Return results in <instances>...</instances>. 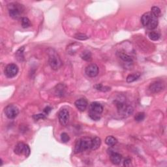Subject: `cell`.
<instances>
[{"mask_svg": "<svg viewBox=\"0 0 167 167\" xmlns=\"http://www.w3.org/2000/svg\"><path fill=\"white\" fill-rule=\"evenodd\" d=\"M141 22L144 26L150 29L156 28L158 25V18L153 15L151 12L144 14L141 18Z\"/></svg>", "mask_w": 167, "mask_h": 167, "instance_id": "1", "label": "cell"}, {"mask_svg": "<svg viewBox=\"0 0 167 167\" xmlns=\"http://www.w3.org/2000/svg\"><path fill=\"white\" fill-rule=\"evenodd\" d=\"M91 140L90 138H83L78 140L75 146L74 152L75 154L83 152L84 151L91 149Z\"/></svg>", "mask_w": 167, "mask_h": 167, "instance_id": "2", "label": "cell"}, {"mask_svg": "<svg viewBox=\"0 0 167 167\" xmlns=\"http://www.w3.org/2000/svg\"><path fill=\"white\" fill-rule=\"evenodd\" d=\"M49 63L50 66L52 69L58 70L62 65V61L58 54L53 49H50V51L49 52Z\"/></svg>", "mask_w": 167, "mask_h": 167, "instance_id": "3", "label": "cell"}, {"mask_svg": "<svg viewBox=\"0 0 167 167\" xmlns=\"http://www.w3.org/2000/svg\"><path fill=\"white\" fill-rule=\"evenodd\" d=\"M9 15L13 19H18L24 11L22 5L18 3H12L8 5Z\"/></svg>", "mask_w": 167, "mask_h": 167, "instance_id": "4", "label": "cell"}, {"mask_svg": "<svg viewBox=\"0 0 167 167\" xmlns=\"http://www.w3.org/2000/svg\"><path fill=\"white\" fill-rule=\"evenodd\" d=\"M116 105L117 107L119 114L123 116V117H128L133 112V108L125 102L121 101H116Z\"/></svg>", "mask_w": 167, "mask_h": 167, "instance_id": "5", "label": "cell"}, {"mask_svg": "<svg viewBox=\"0 0 167 167\" xmlns=\"http://www.w3.org/2000/svg\"><path fill=\"white\" fill-rule=\"evenodd\" d=\"M14 152L18 155L24 154L25 157H27L30 154V148L27 144H25L23 142H19L15 146Z\"/></svg>", "mask_w": 167, "mask_h": 167, "instance_id": "6", "label": "cell"}, {"mask_svg": "<svg viewBox=\"0 0 167 167\" xmlns=\"http://www.w3.org/2000/svg\"><path fill=\"white\" fill-rule=\"evenodd\" d=\"M5 114L9 119H14L19 114V110L15 105L9 104L5 108Z\"/></svg>", "mask_w": 167, "mask_h": 167, "instance_id": "7", "label": "cell"}, {"mask_svg": "<svg viewBox=\"0 0 167 167\" xmlns=\"http://www.w3.org/2000/svg\"><path fill=\"white\" fill-rule=\"evenodd\" d=\"M18 72V66L16 64L11 63L5 67V75L8 78H13L17 76Z\"/></svg>", "mask_w": 167, "mask_h": 167, "instance_id": "8", "label": "cell"}, {"mask_svg": "<svg viewBox=\"0 0 167 167\" xmlns=\"http://www.w3.org/2000/svg\"><path fill=\"white\" fill-rule=\"evenodd\" d=\"M58 118L61 125L63 126H66L69 122V112L67 110L63 109L59 111Z\"/></svg>", "mask_w": 167, "mask_h": 167, "instance_id": "9", "label": "cell"}, {"mask_svg": "<svg viewBox=\"0 0 167 167\" xmlns=\"http://www.w3.org/2000/svg\"><path fill=\"white\" fill-rule=\"evenodd\" d=\"M86 73L89 77H95L99 73V67L95 63H91L86 68Z\"/></svg>", "mask_w": 167, "mask_h": 167, "instance_id": "10", "label": "cell"}, {"mask_svg": "<svg viewBox=\"0 0 167 167\" xmlns=\"http://www.w3.org/2000/svg\"><path fill=\"white\" fill-rule=\"evenodd\" d=\"M164 89V85L163 82L156 81L152 83L150 85L149 90L152 93H157L161 92Z\"/></svg>", "mask_w": 167, "mask_h": 167, "instance_id": "11", "label": "cell"}, {"mask_svg": "<svg viewBox=\"0 0 167 167\" xmlns=\"http://www.w3.org/2000/svg\"><path fill=\"white\" fill-rule=\"evenodd\" d=\"M90 111L93 112L96 114H101V113L103 112V106L99 102H93L90 104Z\"/></svg>", "mask_w": 167, "mask_h": 167, "instance_id": "12", "label": "cell"}, {"mask_svg": "<svg viewBox=\"0 0 167 167\" xmlns=\"http://www.w3.org/2000/svg\"><path fill=\"white\" fill-rule=\"evenodd\" d=\"M75 106L77 107L78 110H79L80 111L83 112L85 110L88 106V101L85 99H79L77 100L75 102Z\"/></svg>", "mask_w": 167, "mask_h": 167, "instance_id": "13", "label": "cell"}, {"mask_svg": "<svg viewBox=\"0 0 167 167\" xmlns=\"http://www.w3.org/2000/svg\"><path fill=\"white\" fill-rule=\"evenodd\" d=\"M112 163L114 164H119L122 161V157L120 154L117 152H111L110 157Z\"/></svg>", "mask_w": 167, "mask_h": 167, "instance_id": "14", "label": "cell"}, {"mask_svg": "<svg viewBox=\"0 0 167 167\" xmlns=\"http://www.w3.org/2000/svg\"><path fill=\"white\" fill-rule=\"evenodd\" d=\"M101 144V140L99 137H95L91 140V149L92 150H95L98 149Z\"/></svg>", "mask_w": 167, "mask_h": 167, "instance_id": "15", "label": "cell"}, {"mask_svg": "<svg viewBox=\"0 0 167 167\" xmlns=\"http://www.w3.org/2000/svg\"><path fill=\"white\" fill-rule=\"evenodd\" d=\"M118 56L122 60H123L124 62L127 63H132V59L131 57L129 56V55L124 53V52H118Z\"/></svg>", "mask_w": 167, "mask_h": 167, "instance_id": "16", "label": "cell"}, {"mask_svg": "<svg viewBox=\"0 0 167 167\" xmlns=\"http://www.w3.org/2000/svg\"><path fill=\"white\" fill-rule=\"evenodd\" d=\"M25 48L24 47H22L21 48H20L18 49L17 52H16L15 56H16V58L17 59L18 61H23L24 59V51Z\"/></svg>", "mask_w": 167, "mask_h": 167, "instance_id": "17", "label": "cell"}, {"mask_svg": "<svg viewBox=\"0 0 167 167\" xmlns=\"http://www.w3.org/2000/svg\"><path fill=\"white\" fill-rule=\"evenodd\" d=\"M140 77V74L139 73H133V74H131L129 75H128L126 81L128 82V83H131V82L136 81V80H138L139 78Z\"/></svg>", "mask_w": 167, "mask_h": 167, "instance_id": "18", "label": "cell"}, {"mask_svg": "<svg viewBox=\"0 0 167 167\" xmlns=\"http://www.w3.org/2000/svg\"><path fill=\"white\" fill-rule=\"evenodd\" d=\"M117 142H118L117 139L112 136H107L106 139H105V143L109 146H115L116 144H117Z\"/></svg>", "mask_w": 167, "mask_h": 167, "instance_id": "19", "label": "cell"}, {"mask_svg": "<svg viewBox=\"0 0 167 167\" xmlns=\"http://www.w3.org/2000/svg\"><path fill=\"white\" fill-rule=\"evenodd\" d=\"M81 57L82 59L84 61H90L91 59V53L89 50H85V51L82 52L81 55Z\"/></svg>", "mask_w": 167, "mask_h": 167, "instance_id": "20", "label": "cell"}, {"mask_svg": "<svg viewBox=\"0 0 167 167\" xmlns=\"http://www.w3.org/2000/svg\"><path fill=\"white\" fill-rule=\"evenodd\" d=\"M148 37H149V38L152 41H158L159 39L160 38V34L159 33H157V32L152 31L149 33Z\"/></svg>", "mask_w": 167, "mask_h": 167, "instance_id": "21", "label": "cell"}, {"mask_svg": "<svg viewBox=\"0 0 167 167\" xmlns=\"http://www.w3.org/2000/svg\"><path fill=\"white\" fill-rule=\"evenodd\" d=\"M56 93L58 95H63L64 93H65V88H64L63 84H59L58 86H57V89H56Z\"/></svg>", "mask_w": 167, "mask_h": 167, "instance_id": "22", "label": "cell"}, {"mask_svg": "<svg viewBox=\"0 0 167 167\" xmlns=\"http://www.w3.org/2000/svg\"><path fill=\"white\" fill-rule=\"evenodd\" d=\"M21 24H22V26L24 27V28H27V27H29L31 26L30 21H29V20L26 17L22 18Z\"/></svg>", "mask_w": 167, "mask_h": 167, "instance_id": "23", "label": "cell"}, {"mask_svg": "<svg viewBox=\"0 0 167 167\" xmlns=\"http://www.w3.org/2000/svg\"><path fill=\"white\" fill-rule=\"evenodd\" d=\"M94 88H95V90H97L98 91H107L110 90V88L107 86H103L102 84H96V85L94 86Z\"/></svg>", "mask_w": 167, "mask_h": 167, "instance_id": "24", "label": "cell"}, {"mask_svg": "<svg viewBox=\"0 0 167 167\" xmlns=\"http://www.w3.org/2000/svg\"><path fill=\"white\" fill-rule=\"evenodd\" d=\"M151 13L157 18H158L161 16V10H160V9L159 7H157L155 6L152 7V9H151Z\"/></svg>", "mask_w": 167, "mask_h": 167, "instance_id": "25", "label": "cell"}, {"mask_svg": "<svg viewBox=\"0 0 167 167\" xmlns=\"http://www.w3.org/2000/svg\"><path fill=\"white\" fill-rule=\"evenodd\" d=\"M89 116H90L91 120L94 121H99L100 118H101V115L100 114L94 113L91 111L89 112Z\"/></svg>", "mask_w": 167, "mask_h": 167, "instance_id": "26", "label": "cell"}, {"mask_svg": "<svg viewBox=\"0 0 167 167\" xmlns=\"http://www.w3.org/2000/svg\"><path fill=\"white\" fill-rule=\"evenodd\" d=\"M144 118H145V114L143 112H139L135 116V117H134V120H135V121H136V122H140L144 120Z\"/></svg>", "mask_w": 167, "mask_h": 167, "instance_id": "27", "label": "cell"}, {"mask_svg": "<svg viewBox=\"0 0 167 167\" xmlns=\"http://www.w3.org/2000/svg\"><path fill=\"white\" fill-rule=\"evenodd\" d=\"M61 140L62 141V142L66 143L70 140V137L66 132H63V133L61 134Z\"/></svg>", "mask_w": 167, "mask_h": 167, "instance_id": "28", "label": "cell"}, {"mask_svg": "<svg viewBox=\"0 0 167 167\" xmlns=\"http://www.w3.org/2000/svg\"><path fill=\"white\" fill-rule=\"evenodd\" d=\"M75 38L77 39L83 41V40H86L87 39H88V37L85 34H83V33H77L75 35Z\"/></svg>", "mask_w": 167, "mask_h": 167, "instance_id": "29", "label": "cell"}, {"mask_svg": "<svg viewBox=\"0 0 167 167\" xmlns=\"http://www.w3.org/2000/svg\"><path fill=\"white\" fill-rule=\"evenodd\" d=\"M33 118L36 121H38L40 119H44L45 118V115L43 114H35L33 116Z\"/></svg>", "mask_w": 167, "mask_h": 167, "instance_id": "30", "label": "cell"}, {"mask_svg": "<svg viewBox=\"0 0 167 167\" xmlns=\"http://www.w3.org/2000/svg\"><path fill=\"white\" fill-rule=\"evenodd\" d=\"M131 161L130 159H125L124 161V166H129L131 165Z\"/></svg>", "mask_w": 167, "mask_h": 167, "instance_id": "31", "label": "cell"}, {"mask_svg": "<svg viewBox=\"0 0 167 167\" xmlns=\"http://www.w3.org/2000/svg\"><path fill=\"white\" fill-rule=\"evenodd\" d=\"M51 110H52V108H50V106H47V107H46V108L44 109V112H45L46 114H49L50 112V111H51Z\"/></svg>", "mask_w": 167, "mask_h": 167, "instance_id": "32", "label": "cell"}]
</instances>
